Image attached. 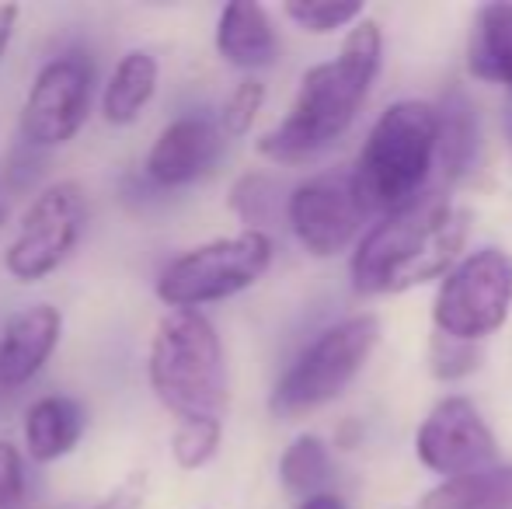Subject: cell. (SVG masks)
<instances>
[{
	"label": "cell",
	"mask_w": 512,
	"mask_h": 509,
	"mask_svg": "<svg viewBox=\"0 0 512 509\" xmlns=\"http://www.w3.org/2000/svg\"><path fill=\"white\" fill-rule=\"evenodd\" d=\"M143 499H147V475H129L95 509H143Z\"/></svg>",
	"instance_id": "27"
},
{
	"label": "cell",
	"mask_w": 512,
	"mask_h": 509,
	"mask_svg": "<svg viewBox=\"0 0 512 509\" xmlns=\"http://www.w3.org/2000/svg\"><path fill=\"white\" fill-rule=\"evenodd\" d=\"M512 311V255L506 248H478L443 276L432 307L439 335L457 342H481L509 321Z\"/></svg>",
	"instance_id": "7"
},
{
	"label": "cell",
	"mask_w": 512,
	"mask_h": 509,
	"mask_svg": "<svg viewBox=\"0 0 512 509\" xmlns=\"http://www.w3.org/2000/svg\"><path fill=\"white\" fill-rule=\"evenodd\" d=\"M467 70L478 81L502 84L512 95V4H485L474 18Z\"/></svg>",
	"instance_id": "17"
},
{
	"label": "cell",
	"mask_w": 512,
	"mask_h": 509,
	"mask_svg": "<svg viewBox=\"0 0 512 509\" xmlns=\"http://www.w3.org/2000/svg\"><path fill=\"white\" fill-rule=\"evenodd\" d=\"M157 77H161V67L150 53L143 49H133L126 53L119 63H115L112 77L105 84L102 95V116L105 123L112 126H129L140 119V112L147 109V102L157 91Z\"/></svg>",
	"instance_id": "18"
},
{
	"label": "cell",
	"mask_w": 512,
	"mask_h": 509,
	"mask_svg": "<svg viewBox=\"0 0 512 509\" xmlns=\"http://www.w3.org/2000/svg\"><path fill=\"white\" fill-rule=\"evenodd\" d=\"M0 509H28L25 454L11 440H0Z\"/></svg>",
	"instance_id": "26"
},
{
	"label": "cell",
	"mask_w": 512,
	"mask_h": 509,
	"mask_svg": "<svg viewBox=\"0 0 512 509\" xmlns=\"http://www.w3.org/2000/svg\"><path fill=\"white\" fill-rule=\"evenodd\" d=\"M415 454L422 468L439 475L443 482L467 478L499 464V440L481 419L478 405L464 394L436 401L415 433Z\"/></svg>",
	"instance_id": "10"
},
{
	"label": "cell",
	"mask_w": 512,
	"mask_h": 509,
	"mask_svg": "<svg viewBox=\"0 0 512 509\" xmlns=\"http://www.w3.org/2000/svg\"><path fill=\"white\" fill-rule=\"evenodd\" d=\"M63 335V314L53 304L18 311L0 332V384L7 391L32 384L56 353Z\"/></svg>",
	"instance_id": "13"
},
{
	"label": "cell",
	"mask_w": 512,
	"mask_h": 509,
	"mask_svg": "<svg viewBox=\"0 0 512 509\" xmlns=\"http://www.w3.org/2000/svg\"><path fill=\"white\" fill-rule=\"evenodd\" d=\"M223 440V422L216 419H189L178 422L171 436V457L182 471H199L216 457Z\"/></svg>",
	"instance_id": "21"
},
{
	"label": "cell",
	"mask_w": 512,
	"mask_h": 509,
	"mask_svg": "<svg viewBox=\"0 0 512 509\" xmlns=\"http://www.w3.org/2000/svg\"><path fill=\"white\" fill-rule=\"evenodd\" d=\"M279 482L293 496H317L331 482V454L328 443L314 433H300L279 457Z\"/></svg>",
	"instance_id": "20"
},
{
	"label": "cell",
	"mask_w": 512,
	"mask_h": 509,
	"mask_svg": "<svg viewBox=\"0 0 512 509\" xmlns=\"http://www.w3.org/2000/svg\"><path fill=\"white\" fill-rule=\"evenodd\" d=\"M7 398H11V391H7V387L0 384V412H4V408H7Z\"/></svg>",
	"instance_id": "30"
},
{
	"label": "cell",
	"mask_w": 512,
	"mask_h": 509,
	"mask_svg": "<svg viewBox=\"0 0 512 509\" xmlns=\"http://www.w3.org/2000/svg\"><path fill=\"white\" fill-rule=\"evenodd\" d=\"M84 426H88V419H84V408L74 398H63V394L39 398L25 415L28 457L39 464L60 461L81 443Z\"/></svg>",
	"instance_id": "15"
},
{
	"label": "cell",
	"mask_w": 512,
	"mask_h": 509,
	"mask_svg": "<svg viewBox=\"0 0 512 509\" xmlns=\"http://www.w3.org/2000/svg\"><path fill=\"white\" fill-rule=\"evenodd\" d=\"M297 509H349V503L335 492H317V496H307Z\"/></svg>",
	"instance_id": "29"
},
{
	"label": "cell",
	"mask_w": 512,
	"mask_h": 509,
	"mask_svg": "<svg viewBox=\"0 0 512 509\" xmlns=\"http://www.w3.org/2000/svg\"><path fill=\"white\" fill-rule=\"evenodd\" d=\"M216 53L237 70H265L279 56V35L262 4L234 0L216 21Z\"/></svg>",
	"instance_id": "14"
},
{
	"label": "cell",
	"mask_w": 512,
	"mask_h": 509,
	"mask_svg": "<svg viewBox=\"0 0 512 509\" xmlns=\"http://www.w3.org/2000/svg\"><path fill=\"white\" fill-rule=\"evenodd\" d=\"M432 175H436V105L418 98L387 105L352 168L359 199L370 217L373 213L391 217L429 196Z\"/></svg>",
	"instance_id": "3"
},
{
	"label": "cell",
	"mask_w": 512,
	"mask_h": 509,
	"mask_svg": "<svg viewBox=\"0 0 512 509\" xmlns=\"http://www.w3.org/2000/svg\"><path fill=\"white\" fill-rule=\"evenodd\" d=\"M227 136L206 116H182L161 129L147 154V178L161 189H182L216 168Z\"/></svg>",
	"instance_id": "12"
},
{
	"label": "cell",
	"mask_w": 512,
	"mask_h": 509,
	"mask_svg": "<svg viewBox=\"0 0 512 509\" xmlns=\"http://www.w3.org/2000/svg\"><path fill=\"white\" fill-rule=\"evenodd\" d=\"M262 105H265V84L258 81V77H244V81H237V88L227 95V102H223V109H220V123L216 126H220L223 136L237 140V136L251 133Z\"/></svg>",
	"instance_id": "24"
},
{
	"label": "cell",
	"mask_w": 512,
	"mask_h": 509,
	"mask_svg": "<svg viewBox=\"0 0 512 509\" xmlns=\"http://www.w3.org/2000/svg\"><path fill=\"white\" fill-rule=\"evenodd\" d=\"M377 342V314H352V318L324 328L304 353L290 363V370L279 377L276 391L269 398L272 415L297 419V415H307L314 408L335 401L359 377V370L366 367Z\"/></svg>",
	"instance_id": "5"
},
{
	"label": "cell",
	"mask_w": 512,
	"mask_h": 509,
	"mask_svg": "<svg viewBox=\"0 0 512 509\" xmlns=\"http://www.w3.org/2000/svg\"><path fill=\"white\" fill-rule=\"evenodd\" d=\"M418 509H512V464L436 485L422 496Z\"/></svg>",
	"instance_id": "19"
},
{
	"label": "cell",
	"mask_w": 512,
	"mask_h": 509,
	"mask_svg": "<svg viewBox=\"0 0 512 509\" xmlns=\"http://www.w3.org/2000/svg\"><path fill=\"white\" fill-rule=\"evenodd\" d=\"M276 203V182H269L265 175H244L230 189V210L248 224V231H262V224L276 217Z\"/></svg>",
	"instance_id": "23"
},
{
	"label": "cell",
	"mask_w": 512,
	"mask_h": 509,
	"mask_svg": "<svg viewBox=\"0 0 512 509\" xmlns=\"http://www.w3.org/2000/svg\"><path fill=\"white\" fill-rule=\"evenodd\" d=\"M150 391L178 422L216 419L230 405L227 360L220 335L203 311H168L150 335Z\"/></svg>",
	"instance_id": "4"
},
{
	"label": "cell",
	"mask_w": 512,
	"mask_h": 509,
	"mask_svg": "<svg viewBox=\"0 0 512 509\" xmlns=\"http://www.w3.org/2000/svg\"><path fill=\"white\" fill-rule=\"evenodd\" d=\"M276 245L265 231H241L178 255L157 276V300L168 311H199L203 304L237 297L269 272Z\"/></svg>",
	"instance_id": "6"
},
{
	"label": "cell",
	"mask_w": 512,
	"mask_h": 509,
	"mask_svg": "<svg viewBox=\"0 0 512 509\" xmlns=\"http://www.w3.org/2000/svg\"><path fill=\"white\" fill-rule=\"evenodd\" d=\"M471 234V213L450 196H422L408 210L380 217L359 238L349 262L352 290L363 297L405 293L436 276H446L460 262Z\"/></svg>",
	"instance_id": "2"
},
{
	"label": "cell",
	"mask_w": 512,
	"mask_h": 509,
	"mask_svg": "<svg viewBox=\"0 0 512 509\" xmlns=\"http://www.w3.org/2000/svg\"><path fill=\"white\" fill-rule=\"evenodd\" d=\"M481 147L478 112L460 91H446L436 105V175L443 182L464 178Z\"/></svg>",
	"instance_id": "16"
},
{
	"label": "cell",
	"mask_w": 512,
	"mask_h": 509,
	"mask_svg": "<svg viewBox=\"0 0 512 509\" xmlns=\"http://www.w3.org/2000/svg\"><path fill=\"white\" fill-rule=\"evenodd\" d=\"M370 210L363 206L352 168H335L300 182L286 196V224L293 238L317 258H331L366 231Z\"/></svg>",
	"instance_id": "9"
},
{
	"label": "cell",
	"mask_w": 512,
	"mask_h": 509,
	"mask_svg": "<svg viewBox=\"0 0 512 509\" xmlns=\"http://www.w3.org/2000/svg\"><path fill=\"white\" fill-rule=\"evenodd\" d=\"M283 14L310 35H328L363 18L359 0H290Z\"/></svg>",
	"instance_id": "22"
},
{
	"label": "cell",
	"mask_w": 512,
	"mask_h": 509,
	"mask_svg": "<svg viewBox=\"0 0 512 509\" xmlns=\"http://www.w3.org/2000/svg\"><path fill=\"white\" fill-rule=\"evenodd\" d=\"M18 14H21L18 4H0V56L7 53V46H11L14 28H18Z\"/></svg>",
	"instance_id": "28"
},
{
	"label": "cell",
	"mask_w": 512,
	"mask_h": 509,
	"mask_svg": "<svg viewBox=\"0 0 512 509\" xmlns=\"http://www.w3.org/2000/svg\"><path fill=\"white\" fill-rule=\"evenodd\" d=\"M478 360H481V346L432 332V374L439 381H457V377L471 374L478 367Z\"/></svg>",
	"instance_id": "25"
},
{
	"label": "cell",
	"mask_w": 512,
	"mask_h": 509,
	"mask_svg": "<svg viewBox=\"0 0 512 509\" xmlns=\"http://www.w3.org/2000/svg\"><path fill=\"white\" fill-rule=\"evenodd\" d=\"M384 63V32L363 18L349 28L335 60L317 63L304 74L290 112L258 140V154L276 164H304L338 140L370 98Z\"/></svg>",
	"instance_id": "1"
},
{
	"label": "cell",
	"mask_w": 512,
	"mask_h": 509,
	"mask_svg": "<svg viewBox=\"0 0 512 509\" xmlns=\"http://www.w3.org/2000/svg\"><path fill=\"white\" fill-rule=\"evenodd\" d=\"M91 63L84 56H56L35 74L21 105V140L32 150L70 143L91 112Z\"/></svg>",
	"instance_id": "11"
},
{
	"label": "cell",
	"mask_w": 512,
	"mask_h": 509,
	"mask_svg": "<svg viewBox=\"0 0 512 509\" xmlns=\"http://www.w3.org/2000/svg\"><path fill=\"white\" fill-rule=\"evenodd\" d=\"M88 199L77 182H56L32 199L21 217L11 248L4 255V269L18 283H39L70 258L84 234Z\"/></svg>",
	"instance_id": "8"
}]
</instances>
